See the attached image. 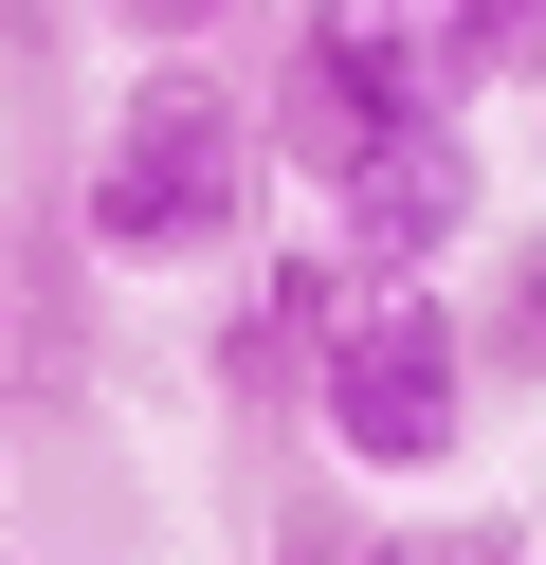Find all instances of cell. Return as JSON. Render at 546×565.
Masks as SVG:
<instances>
[{
  "label": "cell",
  "instance_id": "obj_1",
  "mask_svg": "<svg viewBox=\"0 0 546 565\" xmlns=\"http://www.w3.org/2000/svg\"><path fill=\"white\" fill-rule=\"evenodd\" d=\"M274 110H255V74H218V55H128V92L92 110V164H73V237H92L109 274H201V256H255V220H274Z\"/></svg>",
  "mask_w": 546,
  "mask_h": 565
},
{
  "label": "cell",
  "instance_id": "obj_2",
  "mask_svg": "<svg viewBox=\"0 0 546 565\" xmlns=\"http://www.w3.org/2000/svg\"><path fill=\"white\" fill-rule=\"evenodd\" d=\"M473 402H492V329H473L437 274H364L346 329H328V383H310L328 475H383V492L400 475H456Z\"/></svg>",
  "mask_w": 546,
  "mask_h": 565
},
{
  "label": "cell",
  "instance_id": "obj_3",
  "mask_svg": "<svg viewBox=\"0 0 546 565\" xmlns=\"http://www.w3.org/2000/svg\"><path fill=\"white\" fill-rule=\"evenodd\" d=\"M346 292H364V256H346V237H291V256H255V274H237V310H218V347H201V365H218V402H237V419H291V402L328 383Z\"/></svg>",
  "mask_w": 546,
  "mask_h": 565
},
{
  "label": "cell",
  "instance_id": "obj_4",
  "mask_svg": "<svg viewBox=\"0 0 546 565\" xmlns=\"http://www.w3.org/2000/svg\"><path fill=\"white\" fill-rule=\"evenodd\" d=\"M473 220H492V147H473V110H419L364 183H328V237H346L364 274H437Z\"/></svg>",
  "mask_w": 546,
  "mask_h": 565
},
{
  "label": "cell",
  "instance_id": "obj_5",
  "mask_svg": "<svg viewBox=\"0 0 546 565\" xmlns=\"http://www.w3.org/2000/svg\"><path fill=\"white\" fill-rule=\"evenodd\" d=\"M346 565H528V511H400V529H364Z\"/></svg>",
  "mask_w": 546,
  "mask_h": 565
},
{
  "label": "cell",
  "instance_id": "obj_6",
  "mask_svg": "<svg viewBox=\"0 0 546 565\" xmlns=\"http://www.w3.org/2000/svg\"><path fill=\"white\" fill-rule=\"evenodd\" d=\"M473 329H492V383H546V220L492 256V310H473Z\"/></svg>",
  "mask_w": 546,
  "mask_h": 565
},
{
  "label": "cell",
  "instance_id": "obj_7",
  "mask_svg": "<svg viewBox=\"0 0 546 565\" xmlns=\"http://www.w3.org/2000/svg\"><path fill=\"white\" fill-rule=\"evenodd\" d=\"M109 38H146V55H201V38H255L274 0H92Z\"/></svg>",
  "mask_w": 546,
  "mask_h": 565
},
{
  "label": "cell",
  "instance_id": "obj_8",
  "mask_svg": "<svg viewBox=\"0 0 546 565\" xmlns=\"http://www.w3.org/2000/svg\"><path fill=\"white\" fill-rule=\"evenodd\" d=\"M473 19V74L492 92H546V0H456Z\"/></svg>",
  "mask_w": 546,
  "mask_h": 565
},
{
  "label": "cell",
  "instance_id": "obj_9",
  "mask_svg": "<svg viewBox=\"0 0 546 565\" xmlns=\"http://www.w3.org/2000/svg\"><path fill=\"white\" fill-rule=\"evenodd\" d=\"M528 110H546V92H528Z\"/></svg>",
  "mask_w": 546,
  "mask_h": 565
}]
</instances>
